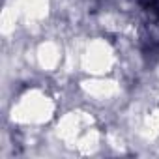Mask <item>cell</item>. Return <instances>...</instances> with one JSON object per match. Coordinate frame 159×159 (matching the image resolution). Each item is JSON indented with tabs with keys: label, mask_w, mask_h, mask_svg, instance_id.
I'll return each mask as SVG.
<instances>
[{
	"label": "cell",
	"mask_w": 159,
	"mask_h": 159,
	"mask_svg": "<svg viewBox=\"0 0 159 159\" xmlns=\"http://www.w3.org/2000/svg\"><path fill=\"white\" fill-rule=\"evenodd\" d=\"M139 4L159 21V0H139Z\"/></svg>",
	"instance_id": "cell-1"
}]
</instances>
